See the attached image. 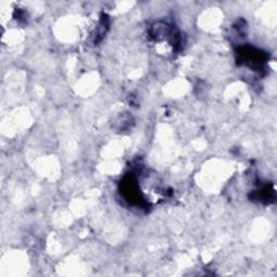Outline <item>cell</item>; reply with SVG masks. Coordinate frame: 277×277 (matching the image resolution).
Masks as SVG:
<instances>
[{"label":"cell","instance_id":"6da1fadb","mask_svg":"<svg viewBox=\"0 0 277 277\" xmlns=\"http://www.w3.org/2000/svg\"><path fill=\"white\" fill-rule=\"evenodd\" d=\"M124 188H126V190H129V191H132V183H131V181H128V183L126 184ZM138 192H131V193H129V196H128V197L133 199V198L138 197Z\"/></svg>","mask_w":277,"mask_h":277}]
</instances>
